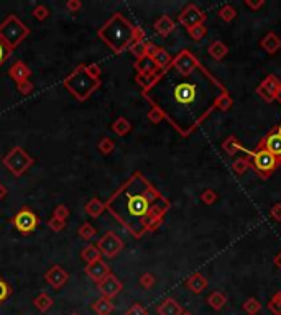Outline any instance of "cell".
<instances>
[{
  "mask_svg": "<svg viewBox=\"0 0 281 315\" xmlns=\"http://www.w3.org/2000/svg\"><path fill=\"white\" fill-rule=\"evenodd\" d=\"M227 90L196 56L182 50L173 56L168 66L151 87L142 90L143 99L182 138L189 136L212 114L217 100Z\"/></svg>",
  "mask_w": 281,
  "mask_h": 315,
  "instance_id": "1",
  "label": "cell"
},
{
  "mask_svg": "<svg viewBox=\"0 0 281 315\" xmlns=\"http://www.w3.org/2000/svg\"><path fill=\"white\" fill-rule=\"evenodd\" d=\"M170 207L171 202L140 171L125 179L105 202V210L135 240L157 232Z\"/></svg>",
  "mask_w": 281,
  "mask_h": 315,
  "instance_id": "2",
  "label": "cell"
},
{
  "mask_svg": "<svg viewBox=\"0 0 281 315\" xmlns=\"http://www.w3.org/2000/svg\"><path fill=\"white\" fill-rule=\"evenodd\" d=\"M97 37L102 43L109 48L114 54H122L135 43V41L145 40V31L142 28L130 23L123 13L115 12L99 30Z\"/></svg>",
  "mask_w": 281,
  "mask_h": 315,
  "instance_id": "3",
  "label": "cell"
},
{
  "mask_svg": "<svg viewBox=\"0 0 281 315\" xmlns=\"http://www.w3.org/2000/svg\"><path fill=\"white\" fill-rule=\"evenodd\" d=\"M102 71L97 64H79L63 79V87L76 100L86 102L102 84Z\"/></svg>",
  "mask_w": 281,
  "mask_h": 315,
  "instance_id": "4",
  "label": "cell"
},
{
  "mask_svg": "<svg viewBox=\"0 0 281 315\" xmlns=\"http://www.w3.org/2000/svg\"><path fill=\"white\" fill-rule=\"evenodd\" d=\"M28 37H30V28L13 13L7 15L0 23V41L12 51L18 45H22Z\"/></svg>",
  "mask_w": 281,
  "mask_h": 315,
  "instance_id": "5",
  "label": "cell"
},
{
  "mask_svg": "<svg viewBox=\"0 0 281 315\" xmlns=\"http://www.w3.org/2000/svg\"><path fill=\"white\" fill-rule=\"evenodd\" d=\"M2 164L13 178H22L35 164V158L26 150H23L22 146L17 145L2 158Z\"/></svg>",
  "mask_w": 281,
  "mask_h": 315,
  "instance_id": "6",
  "label": "cell"
},
{
  "mask_svg": "<svg viewBox=\"0 0 281 315\" xmlns=\"http://www.w3.org/2000/svg\"><path fill=\"white\" fill-rule=\"evenodd\" d=\"M245 155H247L250 158V163L252 166H254V169L255 172L258 174L260 178H270L273 171L276 169V167L281 164V159L276 158V156H273L270 151H266L265 148H260V146H257V150L255 151H250L247 148H243L242 146V150Z\"/></svg>",
  "mask_w": 281,
  "mask_h": 315,
  "instance_id": "7",
  "label": "cell"
},
{
  "mask_svg": "<svg viewBox=\"0 0 281 315\" xmlns=\"http://www.w3.org/2000/svg\"><path fill=\"white\" fill-rule=\"evenodd\" d=\"M96 247H97V250L101 251L102 256H105V258H115L123 250L125 243L115 232H105L99 238V241L96 243Z\"/></svg>",
  "mask_w": 281,
  "mask_h": 315,
  "instance_id": "8",
  "label": "cell"
},
{
  "mask_svg": "<svg viewBox=\"0 0 281 315\" xmlns=\"http://www.w3.org/2000/svg\"><path fill=\"white\" fill-rule=\"evenodd\" d=\"M12 223L20 233L28 235V233H33L35 230H37L38 217H37V214L33 212V210H30L28 207H22L15 215H13Z\"/></svg>",
  "mask_w": 281,
  "mask_h": 315,
  "instance_id": "9",
  "label": "cell"
},
{
  "mask_svg": "<svg viewBox=\"0 0 281 315\" xmlns=\"http://www.w3.org/2000/svg\"><path fill=\"white\" fill-rule=\"evenodd\" d=\"M96 286H97V291H99V294H101V297L110 299V300L117 297L123 289V283L114 274V272H110L107 277L102 279V281L97 283Z\"/></svg>",
  "mask_w": 281,
  "mask_h": 315,
  "instance_id": "10",
  "label": "cell"
},
{
  "mask_svg": "<svg viewBox=\"0 0 281 315\" xmlns=\"http://www.w3.org/2000/svg\"><path fill=\"white\" fill-rule=\"evenodd\" d=\"M178 20H179V23L182 26H186V30H188V28H191V26L204 23L206 22V13L202 12L198 5L189 4L186 9L179 13V18Z\"/></svg>",
  "mask_w": 281,
  "mask_h": 315,
  "instance_id": "11",
  "label": "cell"
},
{
  "mask_svg": "<svg viewBox=\"0 0 281 315\" xmlns=\"http://www.w3.org/2000/svg\"><path fill=\"white\" fill-rule=\"evenodd\" d=\"M257 146L265 148L266 151H270L273 156H276V158L281 159V123L278 125L276 128H273Z\"/></svg>",
  "mask_w": 281,
  "mask_h": 315,
  "instance_id": "12",
  "label": "cell"
},
{
  "mask_svg": "<svg viewBox=\"0 0 281 315\" xmlns=\"http://www.w3.org/2000/svg\"><path fill=\"white\" fill-rule=\"evenodd\" d=\"M84 272H86L87 277L90 279V281L97 284V283H101L102 279L107 277L112 271H110V266L101 258V260H97V261H94V263H89V264L86 266V269H84Z\"/></svg>",
  "mask_w": 281,
  "mask_h": 315,
  "instance_id": "13",
  "label": "cell"
},
{
  "mask_svg": "<svg viewBox=\"0 0 281 315\" xmlns=\"http://www.w3.org/2000/svg\"><path fill=\"white\" fill-rule=\"evenodd\" d=\"M68 279H69L68 271L63 269L59 264L51 266V268L45 272V281L50 284L53 289H61L63 286L68 283Z\"/></svg>",
  "mask_w": 281,
  "mask_h": 315,
  "instance_id": "14",
  "label": "cell"
},
{
  "mask_svg": "<svg viewBox=\"0 0 281 315\" xmlns=\"http://www.w3.org/2000/svg\"><path fill=\"white\" fill-rule=\"evenodd\" d=\"M9 76L10 79H13L15 84H20V82H25V81H30V76H32V69L28 67L23 61H15L13 64L9 67Z\"/></svg>",
  "mask_w": 281,
  "mask_h": 315,
  "instance_id": "15",
  "label": "cell"
},
{
  "mask_svg": "<svg viewBox=\"0 0 281 315\" xmlns=\"http://www.w3.org/2000/svg\"><path fill=\"white\" fill-rule=\"evenodd\" d=\"M157 313L158 315H182L184 310H182V307L178 304V300H174L173 297H168L157 307Z\"/></svg>",
  "mask_w": 281,
  "mask_h": 315,
  "instance_id": "16",
  "label": "cell"
},
{
  "mask_svg": "<svg viewBox=\"0 0 281 315\" xmlns=\"http://www.w3.org/2000/svg\"><path fill=\"white\" fill-rule=\"evenodd\" d=\"M154 46L157 45H153L151 41L140 40V41H135V43L129 48V51L135 56V59H142L145 56H150V53L154 50Z\"/></svg>",
  "mask_w": 281,
  "mask_h": 315,
  "instance_id": "17",
  "label": "cell"
},
{
  "mask_svg": "<svg viewBox=\"0 0 281 315\" xmlns=\"http://www.w3.org/2000/svg\"><path fill=\"white\" fill-rule=\"evenodd\" d=\"M150 56L154 61V64H157V67L160 69H166L173 61V56L168 53L165 48H160V46H154V50L150 53Z\"/></svg>",
  "mask_w": 281,
  "mask_h": 315,
  "instance_id": "18",
  "label": "cell"
},
{
  "mask_svg": "<svg viewBox=\"0 0 281 315\" xmlns=\"http://www.w3.org/2000/svg\"><path fill=\"white\" fill-rule=\"evenodd\" d=\"M153 28H154V31H157L158 34H161V37H168V34H171L174 31V28H176V23L173 22L171 17L161 15L157 20V22H154Z\"/></svg>",
  "mask_w": 281,
  "mask_h": 315,
  "instance_id": "19",
  "label": "cell"
},
{
  "mask_svg": "<svg viewBox=\"0 0 281 315\" xmlns=\"http://www.w3.org/2000/svg\"><path fill=\"white\" fill-rule=\"evenodd\" d=\"M260 46H262L268 54H275L281 48V38L276 33L270 31L268 34H265L262 41H260Z\"/></svg>",
  "mask_w": 281,
  "mask_h": 315,
  "instance_id": "20",
  "label": "cell"
},
{
  "mask_svg": "<svg viewBox=\"0 0 281 315\" xmlns=\"http://www.w3.org/2000/svg\"><path fill=\"white\" fill-rule=\"evenodd\" d=\"M133 67H135L137 74H148V76H151L153 73H157L160 69V67H157V64H154L151 56H145V58H142V59H137Z\"/></svg>",
  "mask_w": 281,
  "mask_h": 315,
  "instance_id": "21",
  "label": "cell"
},
{
  "mask_svg": "<svg viewBox=\"0 0 281 315\" xmlns=\"http://www.w3.org/2000/svg\"><path fill=\"white\" fill-rule=\"evenodd\" d=\"M186 288L194 294H201L207 289V279L202 274H193L186 281Z\"/></svg>",
  "mask_w": 281,
  "mask_h": 315,
  "instance_id": "22",
  "label": "cell"
},
{
  "mask_svg": "<svg viewBox=\"0 0 281 315\" xmlns=\"http://www.w3.org/2000/svg\"><path fill=\"white\" fill-rule=\"evenodd\" d=\"M53 304H54L53 297L46 292H40L38 296L33 299V307L41 313H46L53 307Z\"/></svg>",
  "mask_w": 281,
  "mask_h": 315,
  "instance_id": "23",
  "label": "cell"
},
{
  "mask_svg": "<svg viewBox=\"0 0 281 315\" xmlns=\"http://www.w3.org/2000/svg\"><path fill=\"white\" fill-rule=\"evenodd\" d=\"M92 310L97 315H110L112 312L115 310V305H114V302H112L110 299L99 297V299L92 302Z\"/></svg>",
  "mask_w": 281,
  "mask_h": 315,
  "instance_id": "24",
  "label": "cell"
},
{
  "mask_svg": "<svg viewBox=\"0 0 281 315\" xmlns=\"http://www.w3.org/2000/svg\"><path fill=\"white\" fill-rule=\"evenodd\" d=\"M84 210H86V214L89 217H92V219H97V217H101L105 212V204H104V202L99 197H92L86 204Z\"/></svg>",
  "mask_w": 281,
  "mask_h": 315,
  "instance_id": "25",
  "label": "cell"
},
{
  "mask_svg": "<svg viewBox=\"0 0 281 315\" xmlns=\"http://www.w3.org/2000/svg\"><path fill=\"white\" fill-rule=\"evenodd\" d=\"M207 53L210 54V58H214L215 61H221L227 56L229 48L226 46V43H222V41L217 40V41H212V43L209 45Z\"/></svg>",
  "mask_w": 281,
  "mask_h": 315,
  "instance_id": "26",
  "label": "cell"
},
{
  "mask_svg": "<svg viewBox=\"0 0 281 315\" xmlns=\"http://www.w3.org/2000/svg\"><path fill=\"white\" fill-rule=\"evenodd\" d=\"M112 131L115 133L117 136H120V138H123V136H127L129 133L132 131V123L129 122V118H125V117H118L117 120L112 123Z\"/></svg>",
  "mask_w": 281,
  "mask_h": 315,
  "instance_id": "27",
  "label": "cell"
},
{
  "mask_svg": "<svg viewBox=\"0 0 281 315\" xmlns=\"http://www.w3.org/2000/svg\"><path fill=\"white\" fill-rule=\"evenodd\" d=\"M81 258H82V261H86L89 264V263H94L97 260H101L102 255H101V251L97 250L96 244L89 243V244H86V247L81 250Z\"/></svg>",
  "mask_w": 281,
  "mask_h": 315,
  "instance_id": "28",
  "label": "cell"
},
{
  "mask_svg": "<svg viewBox=\"0 0 281 315\" xmlns=\"http://www.w3.org/2000/svg\"><path fill=\"white\" fill-rule=\"evenodd\" d=\"M250 167H252V163H250V158L247 155L237 158L234 163H232V171H234L235 174H238V176L245 174L250 169Z\"/></svg>",
  "mask_w": 281,
  "mask_h": 315,
  "instance_id": "29",
  "label": "cell"
},
{
  "mask_svg": "<svg viewBox=\"0 0 281 315\" xmlns=\"http://www.w3.org/2000/svg\"><path fill=\"white\" fill-rule=\"evenodd\" d=\"M227 302V297H226V294L224 292H219V291H215L212 292L210 296L207 297V304L212 307L214 310H221L224 309V305H226Z\"/></svg>",
  "mask_w": 281,
  "mask_h": 315,
  "instance_id": "30",
  "label": "cell"
},
{
  "mask_svg": "<svg viewBox=\"0 0 281 315\" xmlns=\"http://www.w3.org/2000/svg\"><path fill=\"white\" fill-rule=\"evenodd\" d=\"M260 86H262L263 89H266L273 97H275L276 92H278V89L281 87V81L276 78L275 74H270V76H266V78L263 79V82L260 84Z\"/></svg>",
  "mask_w": 281,
  "mask_h": 315,
  "instance_id": "31",
  "label": "cell"
},
{
  "mask_svg": "<svg viewBox=\"0 0 281 315\" xmlns=\"http://www.w3.org/2000/svg\"><path fill=\"white\" fill-rule=\"evenodd\" d=\"M77 235H79V238H82L84 241H90L97 235V230H96V227L92 225V223L84 222L82 225L77 228Z\"/></svg>",
  "mask_w": 281,
  "mask_h": 315,
  "instance_id": "32",
  "label": "cell"
},
{
  "mask_svg": "<svg viewBox=\"0 0 281 315\" xmlns=\"http://www.w3.org/2000/svg\"><path fill=\"white\" fill-rule=\"evenodd\" d=\"M97 150H99L102 155H112V153H114V150H115V142L112 138H109V136H104V138H101L99 139V143H97Z\"/></svg>",
  "mask_w": 281,
  "mask_h": 315,
  "instance_id": "33",
  "label": "cell"
},
{
  "mask_svg": "<svg viewBox=\"0 0 281 315\" xmlns=\"http://www.w3.org/2000/svg\"><path fill=\"white\" fill-rule=\"evenodd\" d=\"M260 310H262V304H260L258 299L248 297L243 302V312H247L248 315H257V313H260Z\"/></svg>",
  "mask_w": 281,
  "mask_h": 315,
  "instance_id": "34",
  "label": "cell"
},
{
  "mask_svg": "<svg viewBox=\"0 0 281 315\" xmlns=\"http://www.w3.org/2000/svg\"><path fill=\"white\" fill-rule=\"evenodd\" d=\"M188 34L191 37V40L201 41V40H204V37L207 34V28L204 26V23H202V25H196V26L188 28Z\"/></svg>",
  "mask_w": 281,
  "mask_h": 315,
  "instance_id": "35",
  "label": "cell"
},
{
  "mask_svg": "<svg viewBox=\"0 0 281 315\" xmlns=\"http://www.w3.org/2000/svg\"><path fill=\"white\" fill-rule=\"evenodd\" d=\"M222 148L227 151V155L234 156L237 151H240V150H242V145L237 142V138H235V136H230V138H227L226 142L222 143Z\"/></svg>",
  "mask_w": 281,
  "mask_h": 315,
  "instance_id": "36",
  "label": "cell"
},
{
  "mask_svg": "<svg viewBox=\"0 0 281 315\" xmlns=\"http://www.w3.org/2000/svg\"><path fill=\"white\" fill-rule=\"evenodd\" d=\"M266 307H268V310L273 315H281V291L273 294V297L270 299V302Z\"/></svg>",
  "mask_w": 281,
  "mask_h": 315,
  "instance_id": "37",
  "label": "cell"
},
{
  "mask_svg": "<svg viewBox=\"0 0 281 315\" xmlns=\"http://www.w3.org/2000/svg\"><path fill=\"white\" fill-rule=\"evenodd\" d=\"M219 17L224 20V22H232L235 17H237V10L234 9L232 5H224L219 9Z\"/></svg>",
  "mask_w": 281,
  "mask_h": 315,
  "instance_id": "38",
  "label": "cell"
},
{
  "mask_svg": "<svg viewBox=\"0 0 281 315\" xmlns=\"http://www.w3.org/2000/svg\"><path fill=\"white\" fill-rule=\"evenodd\" d=\"M12 292H13V289H12V286L5 281V279H2L0 277V305H2L7 299H9L10 296H12Z\"/></svg>",
  "mask_w": 281,
  "mask_h": 315,
  "instance_id": "39",
  "label": "cell"
},
{
  "mask_svg": "<svg viewBox=\"0 0 281 315\" xmlns=\"http://www.w3.org/2000/svg\"><path fill=\"white\" fill-rule=\"evenodd\" d=\"M138 283H140V286H142L143 289H151L154 284H157V277H154L151 272H143L142 276H140V279H138Z\"/></svg>",
  "mask_w": 281,
  "mask_h": 315,
  "instance_id": "40",
  "label": "cell"
},
{
  "mask_svg": "<svg viewBox=\"0 0 281 315\" xmlns=\"http://www.w3.org/2000/svg\"><path fill=\"white\" fill-rule=\"evenodd\" d=\"M32 15L35 17V20H38V22H43L48 17H50V10H48L46 5H37L32 12Z\"/></svg>",
  "mask_w": 281,
  "mask_h": 315,
  "instance_id": "41",
  "label": "cell"
},
{
  "mask_svg": "<svg viewBox=\"0 0 281 315\" xmlns=\"http://www.w3.org/2000/svg\"><path fill=\"white\" fill-rule=\"evenodd\" d=\"M217 194L215 191H212V189H206V191H202L201 192V200L204 202L206 205H214L215 202H217Z\"/></svg>",
  "mask_w": 281,
  "mask_h": 315,
  "instance_id": "42",
  "label": "cell"
},
{
  "mask_svg": "<svg viewBox=\"0 0 281 315\" xmlns=\"http://www.w3.org/2000/svg\"><path fill=\"white\" fill-rule=\"evenodd\" d=\"M48 227H50V228L53 230V232L59 233V232H63V230H65V227H66V222H65V220L56 219V217H51V219L48 220Z\"/></svg>",
  "mask_w": 281,
  "mask_h": 315,
  "instance_id": "43",
  "label": "cell"
},
{
  "mask_svg": "<svg viewBox=\"0 0 281 315\" xmlns=\"http://www.w3.org/2000/svg\"><path fill=\"white\" fill-rule=\"evenodd\" d=\"M232 107V99H230V95L226 92L224 95H221V99L217 100V110H221V112H226Z\"/></svg>",
  "mask_w": 281,
  "mask_h": 315,
  "instance_id": "44",
  "label": "cell"
},
{
  "mask_svg": "<svg viewBox=\"0 0 281 315\" xmlns=\"http://www.w3.org/2000/svg\"><path fill=\"white\" fill-rule=\"evenodd\" d=\"M53 217H56V219H59V220H68V217H69V208L66 205H56V208L53 210Z\"/></svg>",
  "mask_w": 281,
  "mask_h": 315,
  "instance_id": "45",
  "label": "cell"
},
{
  "mask_svg": "<svg viewBox=\"0 0 281 315\" xmlns=\"http://www.w3.org/2000/svg\"><path fill=\"white\" fill-rule=\"evenodd\" d=\"M17 90L22 95H30L33 90H35V86H33V82L32 81H25V82H20L17 84Z\"/></svg>",
  "mask_w": 281,
  "mask_h": 315,
  "instance_id": "46",
  "label": "cell"
},
{
  "mask_svg": "<svg viewBox=\"0 0 281 315\" xmlns=\"http://www.w3.org/2000/svg\"><path fill=\"white\" fill-rule=\"evenodd\" d=\"M125 315H148V310H146L142 304H133L127 309Z\"/></svg>",
  "mask_w": 281,
  "mask_h": 315,
  "instance_id": "47",
  "label": "cell"
},
{
  "mask_svg": "<svg viewBox=\"0 0 281 315\" xmlns=\"http://www.w3.org/2000/svg\"><path fill=\"white\" fill-rule=\"evenodd\" d=\"M146 118H148V120H150L151 123H154V125H158L161 120H165L163 115H161V112L157 110V109H153V107L148 110V114H146Z\"/></svg>",
  "mask_w": 281,
  "mask_h": 315,
  "instance_id": "48",
  "label": "cell"
},
{
  "mask_svg": "<svg viewBox=\"0 0 281 315\" xmlns=\"http://www.w3.org/2000/svg\"><path fill=\"white\" fill-rule=\"evenodd\" d=\"M10 54H12V50H9V48L0 41V67H2L5 64V61L10 58Z\"/></svg>",
  "mask_w": 281,
  "mask_h": 315,
  "instance_id": "49",
  "label": "cell"
},
{
  "mask_svg": "<svg viewBox=\"0 0 281 315\" xmlns=\"http://www.w3.org/2000/svg\"><path fill=\"white\" fill-rule=\"evenodd\" d=\"M82 9V2H79V0H68L66 2V10L69 13H77Z\"/></svg>",
  "mask_w": 281,
  "mask_h": 315,
  "instance_id": "50",
  "label": "cell"
},
{
  "mask_svg": "<svg viewBox=\"0 0 281 315\" xmlns=\"http://www.w3.org/2000/svg\"><path fill=\"white\" fill-rule=\"evenodd\" d=\"M257 94H258L260 97H262V99H263L265 102H273V100H275V97H273L266 89H263L262 86H258V87H257Z\"/></svg>",
  "mask_w": 281,
  "mask_h": 315,
  "instance_id": "51",
  "label": "cell"
},
{
  "mask_svg": "<svg viewBox=\"0 0 281 315\" xmlns=\"http://www.w3.org/2000/svg\"><path fill=\"white\" fill-rule=\"evenodd\" d=\"M270 214H271V217L276 222H281V204H275V205H273L271 210H270Z\"/></svg>",
  "mask_w": 281,
  "mask_h": 315,
  "instance_id": "52",
  "label": "cell"
},
{
  "mask_svg": "<svg viewBox=\"0 0 281 315\" xmlns=\"http://www.w3.org/2000/svg\"><path fill=\"white\" fill-rule=\"evenodd\" d=\"M245 5L250 7V9H254V10H258L265 5V2L263 0H258V2H254V0H245Z\"/></svg>",
  "mask_w": 281,
  "mask_h": 315,
  "instance_id": "53",
  "label": "cell"
},
{
  "mask_svg": "<svg viewBox=\"0 0 281 315\" xmlns=\"http://www.w3.org/2000/svg\"><path fill=\"white\" fill-rule=\"evenodd\" d=\"M7 192H9V191H7V187H5L2 183H0V200H2V199L5 197V195H7Z\"/></svg>",
  "mask_w": 281,
  "mask_h": 315,
  "instance_id": "54",
  "label": "cell"
},
{
  "mask_svg": "<svg viewBox=\"0 0 281 315\" xmlns=\"http://www.w3.org/2000/svg\"><path fill=\"white\" fill-rule=\"evenodd\" d=\"M275 263H276V266H278V268L281 269V251H279V253L275 256Z\"/></svg>",
  "mask_w": 281,
  "mask_h": 315,
  "instance_id": "55",
  "label": "cell"
},
{
  "mask_svg": "<svg viewBox=\"0 0 281 315\" xmlns=\"http://www.w3.org/2000/svg\"><path fill=\"white\" fill-rule=\"evenodd\" d=\"M275 100L281 103V87L278 89V92H276V95H275Z\"/></svg>",
  "mask_w": 281,
  "mask_h": 315,
  "instance_id": "56",
  "label": "cell"
},
{
  "mask_svg": "<svg viewBox=\"0 0 281 315\" xmlns=\"http://www.w3.org/2000/svg\"><path fill=\"white\" fill-rule=\"evenodd\" d=\"M69 315H79V313H77V312H71V313H69Z\"/></svg>",
  "mask_w": 281,
  "mask_h": 315,
  "instance_id": "57",
  "label": "cell"
},
{
  "mask_svg": "<svg viewBox=\"0 0 281 315\" xmlns=\"http://www.w3.org/2000/svg\"><path fill=\"white\" fill-rule=\"evenodd\" d=\"M182 315H191V313H189V312H184V313H182Z\"/></svg>",
  "mask_w": 281,
  "mask_h": 315,
  "instance_id": "58",
  "label": "cell"
}]
</instances>
